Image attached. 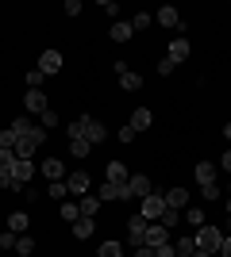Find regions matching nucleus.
Returning <instances> with one entry per match:
<instances>
[{
    "label": "nucleus",
    "instance_id": "1",
    "mask_svg": "<svg viewBox=\"0 0 231 257\" xmlns=\"http://www.w3.org/2000/svg\"><path fill=\"white\" fill-rule=\"evenodd\" d=\"M12 131H16V135H20V139H27V142H35V146H43L46 142V131H43V123H27V119H16V123H12Z\"/></svg>",
    "mask_w": 231,
    "mask_h": 257
},
{
    "label": "nucleus",
    "instance_id": "2",
    "mask_svg": "<svg viewBox=\"0 0 231 257\" xmlns=\"http://www.w3.org/2000/svg\"><path fill=\"white\" fill-rule=\"evenodd\" d=\"M220 242H223L220 226H200L197 230V249H204V253H220Z\"/></svg>",
    "mask_w": 231,
    "mask_h": 257
},
{
    "label": "nucleus",
    "instance_id": "3",
    "mask_svg": "<svg viewBox=\"0 0 231 257\" xmlns=\"http://www.w3.org/2000/svg\"><path fill=\"white\" fill-rule=\"evenodd\" d=\"M66 184H69V196H89V188H93V177H89V169H73L66 173Z\"/></svg>",
    "mask_w": 231,
    "mask_h": 257
},
{
    "label": "nucleus",
    "instance_id": "4",
    "mask_svg": "<svg viewBox=\"0 0 231 257\" xmlns=\"http://www.w3.org/2000/svg\"><path fill=\"white\" fill-rule=\"evenodd\" d=\"M139 215H143L146 223H158V219H162L166 215V196H143V207H139Z\"/></svg>",
    "mask_w": 231,
    "mask_h": 257
},
{
    "label": "nucleus",
    "instance_id": "5",
    "mask_svg": "<svg viewBox=\"0 0 231 257\" xmlns=\"http://www.w3.org/2000/svg\"><path fill=\"white\" fill-rule=\"evenodd\" d=\"M97 196H100V204H120V200H131V188H127V184H112V181H104Z\"/></svg>",
    "mask_w": 231,
    "mask_h": 257
},
{
    "label": "nucleus",
    "instance_id": "6",
    "mask_svg": "<svg viewBox=\"0 0 231 257\" xmlns=\"http://www.w3.org/2000/svg\"><path fill=\"white\" fill-rule=\"evenodd\" d=\"M35 173H39V165H35V161H16V165H12V177H16V188H20V192L31 184Z\"/></svg>",
    "mask_w": 231,
    "mask_h": 257
},
{
    "label": "nucleus",
    "instance_id": "7",
    "mask_svg": "<svg viewBox=\"0 0 231 257\" xmlns=\"http://www.w3.org/2000/svg\"><path fill=\"white\" fill-rule=\"evenodd\" d=\"M146 226H150V223H146L143 215H135V219H127V242H131L135 249H139V246L146 242Z\"/></svg>",
    "mask_w": 231,
    "mask_h": 257
},
{
    "label": "nucleus",
    "instance_id": "8",
    "mask_svg": "<svg viewBox=\"0 0 231 257\" xmlns=\"http://www.w3.org/2000/svg\"><path fill=\"white\" fill-rule=\"evenodd\" d=\"M23 107H27V111H35V115H43L46 107H50V100H46L43 88H27V96H23Z\"/></svg>",
    "mask_w": 231,
    "mask_h": 257
},
{
    "label": "nucleus",
    "instance_id": "9",
    "mask_svg": "<svg viewBox=\"0 0 231 257\" xmlns=\"http://www.w3.org/2000/svg\"><path fill=\"white\" fill-rule=\"evenodd\" d=\"M127 127H131L135 135L150 131V127H154V111H150V107H135V111H131V123H127Z\"/></svg>",
    "mask_w": 231,
    "mask_h": 257
},
{
    "label": "nucleus",
    "instance_id": "10",
    "mask_svg": "<svg viewBox=\"0 0 231 257\" xmlns=\"http://www.w3.org/2000/svg\"><path fill=\"white\" fill-rule=\"evenodd\" d=\"M39 173H43L46 181H66V165H62V158H46V161H39Z\"/></svg>",
    "mask_w": 231,
    "mask_h": 257
},
{
    "label": "nucleus",
    "instance_id": "11",
    "mask_svg": "<svg viewBox=\"0 0 231 257\" xmlns=\"http://www.w3.org/2000/svg\"><path fill=\"white\" fill-rule=\"evenodd\" d=\"M154 20L162 23V27H177V31H185V23H181V16H177L174 4H162V8L154 12Z\"/></svg>",
    "mask_w": 231,
    "mask_h": 257
},
{
    "label": "nucleus",
    "instance_id": "12",
    "mask_svg": "<svg viewBox=\"0 0 231 257\" xmlns=\"http://www.w3.org/2000/svg\"><path fill=\"white\" fill-rule=\"evenodd\" d=\"M216 173H220V165H212V161H200V165H193V177H197L200 188H204V184H216Z\"/></svg>",
    "mask_w": 231,
    "mask_h": 257
},
{
    "label": "nucleus",
    "instance_id": "13",
    "mask_svg": "<svg viewBox=\"0 0 231 257\" xmlns=\"http://www.w3.org/2000/svg\"><path fill=\"white\" fill-rule=\"evenodd\" d=\"M189 54H193V46H189V39H185V35H177L174 43H170V54H166V58H170V62L177 65V62H185Z\"/></svg>",
    "mask_w": 231,
    "mask_h": 257
},
{
    "label": "nucleus",
    "instance_id": "14",
    "mask_svg": "<svg viewBox=\"0 0 231 257\" xmlns=\"http://www.w3.org/2000/svg\"><path fill=\"white\" fill-rule=\"evenodd\" d=\"M39 69H43L46 77H54L58 69H62V54H58V50H43V54H39Z\"/></svg>",
    "mask_w": 231,
    "mask_h": 257
},
{
    "label": "nucleus",
    "instance_id": "15",
    "mask_svg": "<svg viewBox=\"0 0 231 257\" xmlns=\"http://www.w3.org/2000/svg\"><path fill=\"white\" fill-rule=\"evenodd\" d=\"M166 242H170V230H166L162 223H150V226H146V242H143V246L158 249V246H166Z\"/></svg>",
    "mask_w": 231,
    "mask_h": 257
},
{
    "label": "nucleus",
    "instance_id": "16",
    "mask_svg": "<svg viewBox=\"0 0 231 257\" xmlns=\"http://www.w3.org/2000/svg\"><path fill=\"white\" fill-rule=\"evenodd\" d=\"M127 177H131V173H127V165H123V161H108V165H104V181L127 184Z\"/></svg>",
    "mask_w": 231,
    "mask_h": 257
},
{
    "label": "nucleus",
    "instance_id": "17",
    "mask_svg": "<svg viewBox=\"0 0 231 257\" xmlns=\"http://www.w3.org/2000/svg\"><path fill=\"white\" fill-rule=\"evenodd\" d=\"M127 188H131V196H150L154 192V184H150V177H143V173H135V177H127Z\"/></svg>",
    "mask_w": 231,
    "mask_h": 257
},
{
    "label": "nucleus",
    "instance_id": "18",
    "mask_svg": "<svg viewBox=\"0 0 231 257\" xmlns=\"http://www.w3.org/2000/svg\"><path fill=\"white\" fill-rule=\"evenodd\" d=\"M104 139H108V131H104V123H97V119H89V123H85V142H89V146H100Z\"/></svg>",
    "mask_w": 231,
    "mask_h": 257
},
{
    "label": "nucleus",
    "instance_id": "19",
    "mask_svg": "<svg viewBox=\"0 0 231 257\" xmlns=\"http://www.w3.org/2000/svg\"><path fill=\"white\" fill-rule=\"evenodd\" d=\"M166 196V207H174V211H185L189 207V192L185 188H170V192H162Z\"/></svg>",
    "mask_w": 231,
    "mask_h": 257
},
{
    "label": "nucleus",
    "instance_id": "20",
    "mask_svg": "<svg viewBox=\"0 0 231 257\" xmlns=\"http://www.w3.org/2000/svg\"><path fill=\"white\" fill-rule=\"evenodd\" d=\"M108 35H112V43H131V35H135L131 31V20H116Z\"/></svg>",
    "mask_w": 231,
    "mask_h": 257
},
{
    "label": "nucleus",
    "instance_id": "21",
    "mask_svg": "<svg viewBox=\"0 0 231 257\" xmlns=\"http://www.w3.org/2000/svg\"><path fill=\"white\" fill-rule=\"evenodd\" d=\"M93 234H97V223H93L89 215H81V219L73 223V238H81V242H85V238H93Z\"/></svg>",
    "mask_w": 231,
    "mask_h": 257
},
{
    "label": "nucleus",
    "instance_id": "22",
    "mask_svg": "<svg viewBox=\"0 0 231 257\" xmlns=\"http://www.w3.org/2000/svg\"><path fill=\"white\" fill-rule=\"evenodd\" d=\"M27 226H31V219H27L23 211H12L8 215V230H12V234H27Z\"/></svg>",
    "mask_w": 231,
    "mask_h": 257
},
{
    "label": "nucleus",
    "instance_id": "23",
    "mask_svg": "<svg viewBox=\"0 0 231 257\" xmlns=\"http://www.w3.org/2000/svg\"><path fill=\"white\" fill-rule=\"evenodd\" d=\"M77 207H81V215L97 219V211H100V196H81V200H77Z\"/></svg>",
    "mask_w": 231,
    "mask_h": 257
},
{
    "label": "nucleus",
    "instance_id": "24",
    "mask_svg": "<svg viewBox=\"0 0 231 257\" xmlns=\"http://www.w3.org/2000/svg\"><path fill=\"white\" fill-rule=\"evenodd\" d=\"M97 257H123V246H120V242H116V238H108V242H100Z\"/></svg>",
    "mask_w": 231,
    "mask_h": 257
},
{
    "label": "nucleus",
    "instance_id": "25",
    "mask_svg": "<svg viewBox=\"0 0 231 257\" xmlns=\"http://www.w3.org/2000/svg\"><path fill=\"white\" fill-rule=\"evenodd\" d=\"M120 88H123V92H139V88H143V77H139V73H123Z\"/></svg>",
    "mask_w": 231,
    "mask_h": 257
},
{
    "label": "nucleus",
    "instance_id": "26",
    "mask_svg": "<svg viewBox=\"0 0 231 257\" xmlns=\"http://www.w3.org/2000/svg\"><path fill=\"white\" fill-rule=\"evenodd\" d=\"M16 253H20V257H31L35 253V238L31 234H20V238H16Z\"/></svg>",
    "mask_w": 231,
    "mask_h": 257
},
{
    "label": "nucleus",
    "instance_id": "27",
    "mask_svg": "<svg viewBox=\"0 0 231 257\" xmlns=\"http://www.w3.org/2000/svg\"><path fill=\"white\" fill-rule=\"evenodd\" d=\"M177 257H193V253H197V238H177Z\"/></svg>",
    "mask_w": 231,
    "mask_h": 257
},
{
    "label": "nucleus",
    "instance_id": "28",
    "mask_svg": "<svg viewBox=\"0 0 231 257\" xmlns=\"http://www.w3.org/2000/svg\"><path fill=\"white\" fill-rule=\"evenodd\" d=\"M85 123H89V115H81V119H73L66 127V139H85Z\"/></svg>",
    "mask_w": 231,
    "mask_h": 257
},
{
    "label": "nucleus",
    "instance_id": "29",
    "mask_svg": "<svg viewBox=\"0 0 231 257\" xmlns=\"http://www.w3.org/2000/svg\"><path fill=\"white\" fill-rule=\"evenodd\" d=\"M89 150H93V146H89L85 139H69V158H89Z\"/></svg>",
    "mask_w": 231,
    "mask_h": 257
},
{
    "label": "nucleus",
    "instance_id": "30",
    "mask_svg": "<svg viewBox=\"0 0 231 257\" xmlns=\"http://www.w3.org/2000/svg\"><path fill=\"white\" fill-rule=\"evenodd\" d=\"M185 223L200 230V226H204V207H185Z\"/></svg>",
    "mask_w": 231,
    "mask_h": 257
},
{
    "label": "nucleus",
    "instance_id": "31",
    "mask_svg": "<svg viewBox=\"0 0 231 257\" xmlns=\"http://www.w3.org/2000/svg\"><path fill=\"white\" fill-rule=\"evenodd\" d=\"M62 219H66V223H77V219H81V207H77V200H66V204H62Z\"/></svg>",
    "mask_w": 231,
    "mask_h": 257
},
{
    "label": "nucleus",
    "instance_id": "32",
    "mask_svg": "<svg viewBox=\"0 0 231 257\" xmlns=\"http://www.w3.org/2000/svg\"><path fill=\"white\" fill-rule=\"evenodd\" d=\"M16 142H20V135H16L12 127L0 131V150H16Z\"/></svg>",
    "mask_w": 231,
    "mask_h": 257
},
{
    "label": "nucleus",
    "instance_id": "33",
    "mask_svg": "<svg viewBox=\"0 0 231 257\" xmlns=\"http://www.w3.org/2000/svg\"><path fill=\"white\" fill-rule=\"evenodd\" d=\"M23 81H27V88H43L46 73H43V69H39V65H35V69H31V73H27V77H23Z\"/></svg>",
    "mask_w": 231,
    "mask_h": 257
},
{
    "label": "nucleus",
    "instance_id": "34",
    "mask_svg": "<svg viewBox=\"0 0 231 257\" xmlns=\"http://www.w3.org/2000/svg\"><path fill=\"white\" fill-rule=\"evenodd\" d=\"M46 196H54V200H66V196H69V184H66V181H50V192H46Z\"/></svg>",
    "mask_w": 231,
    "mask_h": 257
},
{
    "label": "nucleus",
    "instance_id": "35",
    "mask_svg": "<svg viewBox=\"0 0 231 257\" xmlns=\"http://www.w3.org/2000/svg\"><path fill=\"white\" fill-rule=\"evenodd\" d=\"M143 27H150V12H139V16H131V31H143Z\"/></svg>",
    "mask_w": 231,
    "mask_h": 257
},
{
    "label": "nucleus",
    "instance_id": "36",
    "mask_svg": "<svg viewBox=\"0 0 231 257\" xmlns=\"http://www.w3.org/2000/svg\"><path fill=\"white\" fill-rule=\"evenodd\" d=\"M0 188H4V192H12V188H16V177H12V169H0ZM16 192H20V188H16Z\"/></svg>",
    "mask_w": 231,
    "mask_h": 257
},
{
    "label": "nucleus",
    "instance_id": "37",
    "mask_svg": "<svg viewBox=\"0 0 231 257\" xmlns=\"http://www.w3.org/2000/svg\"><path fill=\"white\" fill-rule=\"evenodd\" d=\"M39 119H43V131H46V127H58V111H54V107H46Z\"/></svg>",
    "mask_w": 231,
    "mask_h": 257
},
{
    "label": "nucleus",
    "instance_id": "38",
    "mask_svg": "<svg viewBox=\"0 0 231 257\" xmlns=\"http://www.w3.org/2000/svg\"><path fill=\"white\" fill-rule=\"evenodd\" d=\"M16 238H20V234H12V230H4V234H0V249H16Z\"/></svg>",
    "mask_w": 231,
    "mask_h": 257
},
{
    "label": "nucleus",
    "instance_id": "39",
    "mask_svg": "<svg viewBox=\"0 0 231 257\" xmlns=\"http://www.w3.org/2000/svg\"><path fill=\"white\" fill-rule=\"evenodd\" d=\"M12 165H16V154H12V150H0V169H12Z\"/></svg>",
    "mask_w": 231,
    "mask_h": 257
},
{
    "label": "nucleus",
    "instance_id": "40",
    "mask_svg": "<svg viewBox=\"0 0 231 257\" xmlns=\"http://www.w3.org/2000/svg\"><path fill=\"white\" fill-rule=\"evenodd\" d=\"M154 257H177L174 242H166V246H158V249H154Z\"/></svg>",
    "mask_w": 231,
    "mask_h": 257
},
{
    "label": "nucleus",
    "instance_id": "41",
    "mask_svg": "<svg viewBox=\"0 0 231 257\" xmlns=\"http://www.w3.org/2000/svg\"><path fill=\"white\" fill-rule=\"evenodd\" d=\"M200 196H204V200H208V204H212V200L220 196V188H216V184H204V188H200Z\"/></svg>",
    "mask_w": 231,
    "mask_h": 257
},
{
    "label": "nucleus",
    "instance_id": "42",
    "mask_svg": "<svg viewBox=\"0 0 231 257\" xmlns=\"http://www.w3.org/2000/svg\"><path fill=\"white\" fill-rule=\"evenodd\" d=\"M174 69H177V65L170 62V58H162V62H158V73H162V77H170V73H174Z\"/></svg>",
    "mask_w": 231,
    "mask_h": 257
},
{
    "label": "nucleus",
    "instance_id": "43",
    "mask_svg": "<svg viewBox=\"0 0 231 257\" xmlns=\"http://www.w3.org/2000/svg\"><path fill=\"white\" fill-rule=\"evenodd\" d=\"M100 8H104V12H108V16H112V23L120 20V8H116V4H112V0H104V4H100Z\"/></svg>",
    "mask_w": 231,
    "mask_h": 257
},
{
    "label": "nucleus",
    "instance_id": "44",
    "mask_svg": "<svg viewBox=\"0 0 231 257\" xmlns=\"http://www.w3.org/2000/svg\"><path fill=\"white\" fill-rule=\"evenodd\" d=\"M66 16H81V0H66Z\"/></svg>",
    "mask_w": 231,
    "mask_h": 257
},
{
    "label": "nucleus",
    "instance_id": "45",
    "mask_svg": "<svg viewBox=\"0 0 231 257\" xmlns=\"http://www.w3.org/2000/svg\"><path fill=\"white\" fill-rule=\"evenodd\" d=\"M116 139H120V142H135V131H131V127H120V135H116Z\"/></svg>",
    "mask_w": 231,
    "mask_h": 257
},
{
    "label": "nucleus",
    "instance_id": "46",
    "mask_svg": "<svg viewBox=\"0 0 231 257\" xmlns=\"http://www.w3.org/2000/svg\"><path fill=\"white\" fill-rule=\"evenodd\" d=\"M39 196H43V192H35L31 184H27V188H23V200H27V204H35V200H39Z\"/></svg>",
    "mask_w": 231,
    "mask_h": 257
},
{
    "label": "nucleus",
    "instance_id": "47",
    "mask_svg": "<svg viewBox=\"0 0 231 257\" xmlns=\"http://www.w3.org/2000/svg\"><path fill=\"white\" fill-rule=\"evenodd\" d=\"M220 257H231V234H223V242H220Z\"/></svg>",
    "mask_w": 231,
    "mask_h": 257
},
{
    "label": "nucleus",
    "instance_id": "48",
    "mask_svg": "<svg viewBox=\"0 0 231 257\" xmlns=\"http://www.w3.org/2000/svg\"><path fill=\"white\" fill-rule=\"evenodd\" d=\"M135 257H154V249L150 246H139V249H135Z\"/></svg>",
    "mask_w": 231,
    "mask_h": 257
},
{
    "label": "nucleus",
    "instance_id": "49",
    "mask_svg": "<svg viewBox=\"0 0 231 257\" xmlns=\"http://www.w3.org/2000/svg\"><path fill=\"white\" fill-rule=\"evenodd\" d=\"M220 169H227V173H231V150H227V154L220 158Z\"/></svg>",
    "mask_w": 231,
    "mask_h": 257
},
{
    "label": "nucleus",
    "instance_id": "50",
    "mask_svg": "<svg viewBox=\"0 0 231 257\" xmlns=\"http://www.w3.org/2000/svg\"><path fill=\"white\" fill-rule=\"evenodd\" d=\"M223 139H227V142H231V123H223Z\"/></svg>",
    "mask_w": 231,
    "mask_h": 257
},
{
    "label": "nucleus",
    "instance_id": "51",
    "mask_svg": "<svg viewBox=\"0 0 231 257\" xmlns=\"http://www.w3.org/2000/svg\"><path fill=\"white\" fill-rule=\"evenodd\" d=\"M193 257H212V253H204V249H197V253H193Z\"/></svg>",
    "mask_w": 231,
    "mask_h": 257
},
{
    "label": "nucleus",
    "instance_id": "52",
    "mask_svg": "<svg viewBox=\"0 0 231 257\" xmlns=\"http://www.w3.org/2000/svg\"><path fill=\"white\" fill-rule=\"evenodd\" d=\"M227 215H231V196H227Z\"/></svg>",
    "mask_w": 231,
    "mask_h": 257
},
{
    "label": "nucleus",
    "instance_id": "53",
    "mask_svg": "<svg viewBox=\"0 0 231 257\" xmlns=\"http://www.w3.org/2000/svg\"><path fill=\"white\" fill-rule=\"evenodd\" d=\"M212 257H220V253H212Z\"/></svg>",
    "mask_w": 231,
    "mask_h": 257
},
{
    "label": "nucleus",
    "instance_id": "54",
    "mask_svg": "<svg viewBox=\"0 0 231 257\" xmlns=\"http://www.w3.org/2000/svg\"><path fill=\"white\" fill-rule=\"evenodd\" d=\"M227 196H231V188H227Z\"/></svg>",
    "mask_w": 231,
    "mask_h": 257
},
{
    "label": "nucleus",
    "instance_id": "55",
    "mask_svg": "<svg viewBox=\"0 0 231 257\" xmlns=\"http://www.w3.org/2000/svg\"><path fill=\"white\" fill-rule=\"evenodd\" d=\"M0 253H4V249H0Z\"/></svg>",
    "mask_w": 231,
    "mask_h": 257
}]
</instances>
